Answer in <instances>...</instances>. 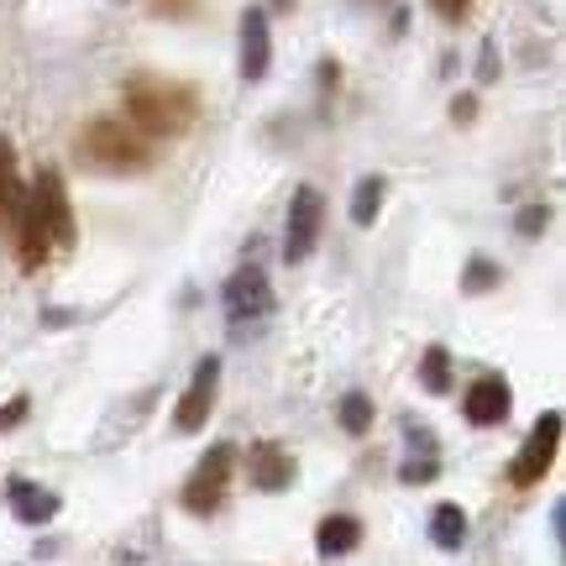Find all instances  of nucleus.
<instances>
[{
  "instance_id": "4",
  "label": "nucleus",
  "mask_w": 566,
  "mask_h": 566,
  "mask_svg": "<svg viewBox=\"0 0 566 566\" xmlns=\"http://www.w3.org/2000/svg\"><path fill=\"white\" fill-rule=\"evenodd\" d=\"M231 462H237V446H210L205 451V462L189 472V483H184V509L189 514H216L226 499V483H231Z\"/></svg>"
},
{
  "instance_id": "6",
  "label": "nucleus",
  "mask_w": 566,
  "mask_h": 566,
  "mask_svg": "<svg viewBox=\"0 0 566 566\" xmlns=\"http://www.w3.org/2000/svg\"><path fill=\"white\" fill-rule=\"evenodd\" d=\"M27 200H32V210H38L48 242H53V247H74V205H69V189H63L59 168H42L38 184L27 189Z\"/></svg>"
},
{
  "instance_id": "7",
  "label": "nucleus",
  "mask_w": 566,
  "mask_h": 566,
  "mask_svg": "<svg viewBox=\"0 0 566 566\" xmlns=\"http://www.w3.org/2000/svg\"><path fill=\"white\" fill-rule=\"evenodd\" d=\"M273 315V283L263 268H237L226 279V321L231 325H258Z\"/></svg>"
},
{
  "instance_id": "8",
  "label": "nucleus",
  "mask_w": 566,
  "mask_h": 566,
  "mask_svg": "<svg viewBox=\"0 0 566 566\" xmlns=\"http://www.w3.org/2000/svg\"><path fill=\"white\" fill-rule=\"evenodd\" d=\"M216 394H221V357H205V363L195 367L189 388H184L179 409H174V430H179V436H195V430H205L210 409H216Z\"/></svg>"
},
{
  "instance_id": "12",
  "label": "nucleus",
  "mask_w": 566,
  "mask_h": 566,
  "mask_svg": "<svg viewBox=\"0 0 566 566\" xmlns=\"http://www.w3.org/2000/svg\"><path fill=\"white\" fill-rule=\"evenodd\" d=\"M268 63H273V32H268V11H242V80L258 84L268 80Z\"/></svg>"
},
{
  "instance_id": "11",
  "label": "nucleus",
  "mask_w": 566,
  "mask_h": 566,
  "mask_svg": "<svg viewBox=\"0 0 566 566\" xmlns=\"http://www.w3.org/2000/svg\"><path fill=\"white\" fill-rule=\"evenodd\" d=\"M21 210H27V184H21V168H17V147L0 132V231H6V242L17 237Z\"/></svg>"
},
{
  "instance_id": "15",
  "label": "nucleus",
  "mask_w": 566,
  "mask_h": 566,
  "mask_svg": "<svg viewBox=\"0 0 566 566\" xmlns=\"http://www.w3.org/2000/svg\"><path fill=\"white\" fill-rule=\"evenodd\" d=\"M384 195H388L384 174H367V179H357V195H352V226H373V221H378Z\"/></svg>"
},
{
  "instance_id": "9",
  "label": "nucleus",
  "mask_w": 566,
  "mask_h": 566,
  "mask_svg": "<svg viewBox=\"0 0 566 566\" xmlns=\"http://www.w3.org/2000/svg\"><path fill=\"white\" fill-rule=\"evenodd\" d=\"M509 409H514V388H509L499 373H483V378L462 394V415L472 424H483V430L488 424H504Z\"/></svg>"
},
{
  "instance_id": "26",
  "label": "nucleus",
  "mask_w": 566,
  "mask_h": 566,
  "mask_svg": "<svg viewBox=\"0 0 566 566\" xmlns=\"http://www.w3.org/2000/svg\"><path fill=\"white\" fill-rule=\"evenodd\" d=\"M478 80H483V84L499 80V53H493V48H483V74H478Z\"/></svg>"
},
{
  "instance_id": "16",
  "label": "nucleus",
  "mask_w": 566,
  "mask_h": 566,
  "mask_svg": "<svg viewBox=\"0 0 566 566\" xmlns=\"http://www.w3.org/2000/svg\"><path fill=\"white\" fill-rule=\"evenodd\" d=\"M430 541L441 551H462L467 541V514L457 504H436V514H430Z\"/></svg>"
},
{
  "instance_id": "2",
  "label": "nucleus",
  "mask_w": 566,
  "mask_h": 566,
  "mask_svg": "<svg viewBox=\"0 0 566 566\" xmlns=\"http://www.w3.org/2000/svg\"><path fill=\"white\" fill-rule=\"evenodd\" d=\"M80 153L101 174H142L147 163H153V147L142 137L137 126L116 122V116H95V122L80 132Z\"/></svg>"
},
{
  "instance_id": "22",
  "label": "nucleus",
  "mask_w": 566,
  "mask_h": 566,
  "mask_svg": "<svg viewBox=\"0 0 566 566\" xmlns=\"http://www.w3.org/2000/svg\"><path fill=\"white\" fill-rule=\"evenodd\" d=\"M27 409H32V399H27V394H17L11 405L0 409V430H17V424L27 420Z\"/></svg>"
},
{
  "instance_id": "14",
  "label": "nucleus",
  "mask_w": 566,
  "mask_h": 566,
  "mask_svg": "<svg viewBox=\"0 0 566 566\" xmlns=\"http://www.w3.org/2000/svg\"><path fill=\"white\" fill-rule=\"evenodd\" d=\"M11 509H17L21 525H48L59 514V493H48L38 483H11Z\"/></svg>"
},
{
  "instance_id": "23",
  "label": "nucleus",
  "mask_w": 566,
  "mask_h": 566,
  "mask_svg": "<svg viewBox=\"0 0 566 566\" xmlns=\"http://www.w3.org/2000/svg\"><path fill=\"white\" fill-rule=\"evenodd\" d=\"M147 6H153V11H158V17H195V6H200V0H147Z\"/></svg>"
},
{
  "instance_id": "5",
  "label": "nucleus",
  "mask_w": 566,
  "mask_h": 566,
  "mask_svg": "<svg viewBox=\"0 0 566 566\" xmlns=\"http://www.w3.org/2000/svg\"><path fill=\"white\" fill-rule=\"evenodd\" d=\"M556 451H562V415L551 409V415H541V420H535L530 441L520 446V457L509 462V483H514V488H535L551 472Z\"/></svg>"
},
{
  "instance_id": "3",
  "label": "nucleus",
  "mask_w": 566,
  "mask_h": 566,
  "mask_svg": "<svg viewBox=\"0 0 566 566\" xmlns=\"http://www.w3.org/2000/svg\"><path fill=\"white\" fill-rule=\"evenodd\" d=\"M321 226H325V200L315 184H300L294 200H289V226H283V263H304L315 242H321Z\"/></svg>"
},
{
  "instance_id": "17",
  "label": "nucleus",
  "mask_w": 566,
  "mask_h": 566,
  "mask_svg": "<svg viewBox=\"0 0 566 566\" xmlns=\"http://www.w3.org/2000/svg\"><path fill=\"white\" fill-rule=\"evenodd\" d=\"M420 384H424V394H446L451 388V357H446V346H424Z\"/></svg>"
},
{
  "instance_id": "24",
  "label": "nucleus",
  "mask_w": 566,
  "mask_h": 566,
  "mask_svg": "<svg viewBox=\"0 0 566 566\" xmlns=\"http://www.w3.org/2000/svg\"><path fill=\"white\" fill-rule=\"evenodd\" d=\"M436 472H441V467H436V462H409L405 472H399V478H405V483H430Z\"/></svg>"
},
{
  "instance_id": "1",
  "label": "nucleus",
  "mask_w": 566,
  "mask_h": 566,
  "mask_svg": "<svg viewBox=\"0 0 566 566\" xmlns=\"http://www.w3.org/2000/svg\"><path fill=\"white\" fill-rule=\"evenodd\" d=\"M126 116L137 132H153V137H179L184 126L195 122V90H184L174 80H153V74H137L126 84Z\"/></svg>"
},
{
  "instance_id": "25",
  "label": "nucleus",
  "mask_w": 566,
  "mask_h": 566,
  "mask_svg": "<svg viewBox=\"0 0 566 566\" xmlns=\"http://www.w3.org/2000/svg\"><path fill=\"white\" fill-rule=\"evenodd\" d=\"M451 116H457V122H472V116H478V101H472V95L451 101Z\"/></svg>"
},
{
  "instance_id": "20",
  "label": "nucleus",
  "mask_w": 566,
  "mask_h": 566,
  "mask_svg": "<svg viewBox=\"0 0 566 566\" xmlns=\"http://www.w3.org/2000/svg\"><path fill=\"white\" fill-rule=\"evenodd\" d=\"M546 221H551V210L546 205H530V210H520V237H541V231H546Z\"/></svg>"
},
{
  "instance_id": "18",
  "label": "nucleus",
  "mask_w": 566,
  "mask_h": 566,
  "mask_svg": "<svg viewBox=\"0 0 566 566\" xmlns=\"http://www.w3.org/2000/svg\"><path fill=\"white\" fill-rule=\"evenodd\" d=\"M342 430L346 436H367L373 430V399L367 394H346L342 399Z\"/></svg>"
},
{
  "instance_id": "21",
  "label": "nucleus",
  "mask_w": 566,
  "mask_h": 566,
  "mask_svg": "<svg viewBox=\"0 0 566 566\" xmlns=\"http://www.w3.org/2000/svg\"><path fill=\"white\" fill-rule=\"evenodd\" d=\"M430 11H436L441 21H451V27H457V21L472 17V0H430Z\"/></svg>"
},
{
  "instance_id": "10",
  "label": "nucleus",
  "mask_w": 566,
  "mask_h": 566,
  "mask_svg": "<svg viewBox=\"0 0 566 566\" xmlns=\"http://www.w3.org/2000/svg\"><path fill=\"white\" fill-rule=\"evenodd\" d=\"M247 483L258 488V493H283V488L294 483V457L273 441H258L247 451Z\"/></svg>"
},
{
  "instance_id": "13",
  "label": "nucleus",
  "mask_w": 566,
  "mask_h": 566,
  "mask_svg": "<svg viewBox=\"0 0 566 566\" xmlns=\"http://www.w3.org/2000/svg\"><path fill=\"white\" fill-rule=\"evenodd\" d=\"M315 546H321V556H352V551L363 546V520H357V514H331V520H321Z\"/></svg>"
},
{
  "instance_id": "19",
  "label": "nucleus",
  "mask_w": 566,
  "mask_h": 566,
  "mask_svg": "<svg viewBox=\"0 0 566 566\" xmlns=\"http://www.w3.org/2000/svg\"><path fill=\"white\" fill-rule=\"evenodd\" d=\"M493 283H499V263H488V258H472V263H467V279H462L467 294H488Z\"/></svg>"
},
{
  "instance_id": "27",
  "label": "nucleus",
  "mask_w": 566,
  "mask_h": 566,
  "mask_svg": "<svg viewBox=\"0 0 566 566\" xmlns=\"http://www.w3.org/2000/svg\"><path fill=\"white\" fill-rule=\"evenodd\" d=\"M273 6H279V11H289V6H294V0H273Z\"/></svg>"
}]
</instances>
